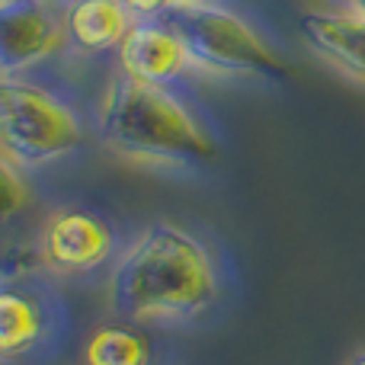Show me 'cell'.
<instances>
[{
    "instance_id": "52a82bcc",
    "label": "cell",
    "mask_w": 365,
    "mask_h": 365,
    "mask_svg": "<svg viewBox=\"0 0 365 365\" xmlns=\"http://www.w3.org/2000/svg\"><path fill=\"white\" fill-rule=\"evenodd\" d=\"M64 327V308L36 282H0V359H26Z\"/></svg>"
},
{
    "instance_id": "9c48e42d",
    "label": "cell",
    "mask_w": 365,
    "mask_h": 365,
    "mask_svg": "<svg viewBox=\"0 0 365 365\" xmlns=\"http://www.w3.org/2000/svg\"><path fill=\"white\" fill-rule=\"evenodd\" d=\"M298 36L321 61L365 83V19L349 10H304Z\"/></svg>"
},
{
    "instance_id": "30bf717a",
    "label": "cell",
    "mask_w": 365,
    "mask_h": 365,
    "mask_svg": "<svg viewBox=\"0 0 365 365\" xmlns=\"http://www.w3.org/2000/svg\"><path fill=\"white\" fill-rule=\"evenodd\" d=\"M132 13L122 0H68L61 4V23L68 48L77 55L115 51L132 26Z\"/></svg>"
},
{
    "instance_id": "5bb4252c",
    "label": "cell",
    "mask_w": 365,
    "mask_h": 365,
    "mask_svg": "<svg viewBox=\"0 0 365 365\" xmlns=\"http://www.w3.org/2000/svg\"><path fill=\"white\" fill-rule=\"evenodd\" d=\"M343 10H349V13H356V16L365 19V0H346V6H343Z\"/></svg>"
},
{
    "instance_id": "277c9868",
    "label": "cell",
    "mask_w": 365,
    "mask_h": 365,
    "mask_svg": "<svg viewBox=\"0 0 365 365\" xmlns=\"http://www.w3.org/2000/svg\"><path fill=\"white\" fill-rule=\"evenodd\" d=\"M160 16L180 36L192 71H205L215 77H266V81H279L289 71L282 55L266 42L257 26L221 4L170 6Z\"/></svg>"
},
{
    "instance_id": "6da1fadb",
    "label": "cell",
    "mask_w": 365,
    "mask_h": 365,
    "mask_svg": "<svg viewBox=\"0 0 365 365\" xmlns=\"http://www.w3.org/2000/svg\"><path fill=\"white\" fill-rule=\"evenodd\" d=\"M225 295L221 259L195 231L154 221L109 266L106 302L128 324H195Z\"/></svg>"
},
{
    "instance_id": "8fae6325",
    "label": "cell",
    "mask_w": 365,
    "mask_h": 365,
    "mask_svg": "<svg viewBox=\"0 0 365 365\" xmlns=\"http://www.w3.org/2000/svg\"><path fill=\"white\" fill-rule=\"evenodd\" d=\"M83 365H151V343L125 324H103L83 346Z\"/></svg>"
},
{
    "instance_id": "9a60e30c",
    "label": "cell",
    "mask_w": 365,
    "mask_h": 365,
    "mask_svg": "<svg viewBox=\"0 0 365 365\" xmlns=\"http://www.w3.org/2000/svg\"><path fill=\"white\" fill-rule=\"evenodd\" d=\"M192 4H218V0H173V6H192Z\"/></svg>"
},
{
    "instance_id": "2e32d148",
    "label": "cell",
    "mask_w": 365,
    "mask_h": 365,
    "mask_svg": "<svg viewBox=\"0 0 365 365\" xmlns=\"http://www.w3.org/2000/svg\"><path fill=\"white\" fill-rule=\"evenodd\" d=\"M346 365H365V349H362V353H356V356H353V359H349Z\"/></svg>"
},
{
    "instance_id": "7a4b0ae2",
    "label": "cell",
    "mask_w": 365,
    "mask_h": 365,
    "mask_svg": "<svg viewBox=\"0 0 365 365\" xmlns=\"http://www.w3.org/2000/svg\"><path fill=\"white\" fill-rule=\"evenodd\" d=\"M96 138L145 167L192 170L218 158V138L173 87L141 83L115 71L96 103Z\"/></svg>"
},
{
    "instance_id": "7c38bea8",
    "label": "cell",
    "mask_w": 365,
    "mask_h": 365,
    "mask_svg": "<svg viewBox=\"0 0 365 365\" xmlns=\"http://www.w3.org/2000/svg\"><path fill=\"white\" fill-rule=\"evenodd\" d=\"M29 202H32V189L26 173L0 154V227L16 221L29 208Z\"/></svg>"
},
{
    "instance_id": "ba28073f",
    "label": "cell",
    "mask_w": 365,
    "mask_h": 365,
    "mask_svg": "<svg viewBox=\"0 0 365 365\" xmlns=\"http://www.w3.org/2000/svg\"><path fill=\"white\" fill-rule=\"evenodd\" d=\"M115 71L141 83L173 87L192 71V61L164 16H145L132 19L128 32L122 36L115 48Z\"/></svg>"
},
{
    "instance_id": "e0dca14e",
    "label": "cell",
    "mask_w": 365,
    "mask_h": 365,
    "mask_svg": "<svg viewBox=\"0 0 365 365\" xmlns=\"http://www.w3.org/2000/svg\"><path fill=\"white\" fill-rule=\"evenodd\" d=\"M51 4H68V0H51Z\"/></svg>"
},
{
    "instance_id": "8992f818",
    "label": "cell",
    "mask_w": 365,
    "mask_h": 365,
    "mask_svg": "<svg viewBox=\"0 0 365 365\" xmlns=\"http://www.w3.org/2000/svg\"><path fill=\"white\" fill-rule=\"evenodd\" d=\"M64 51L68 36L51 0H0V77L36 74Z\"/></svg>"
},
{
    "instance_id": "5b68a950",
    "label": "cell",
    "mask_w": 365,
    "mask_h": 365,
    "mask_svg": "<svg viewBox=\"0 0 365 365\" xmlns=\"http://www.w3.org/2000/svg\"><path fill=\"white\" fill-rule=\"evenodd\" d=\"M45 272L64 279L90 276L119 257L113 225L87 208H55L36 234Z\"/></svg>"
},
{
    "instance_id": "3957f363",
    "label": "cell",
    "mask_w": 365,
    "mask_h": 365,
    "mask_svg": "<svg viewBox=\"0 0 365 365\" xmlns=\"http://www.w3.org/2000/svg\"><path fill=\"white\" fill-rule=\"evenodd\" d=\"M87 122L68 93L26 77H0V154L19 170H42L77 154Z\"/></svg>"
},
{
    "instance_id": "4fadbf2b",
    "label": "cell",
    "mask_w": 365,
    "mask_h": 365,
    "mask_svg": "<svg viewBox=\"0 0 365 365\" xmlns=\"http://www.w3.org/2000/svg\"><path fill=\"white\" fill-rule=\"evenodd\" d=\"M128 6L135 19H145V16H160L164 10H170L173 0H122Z\"/></svg>"
}]
</instances>
